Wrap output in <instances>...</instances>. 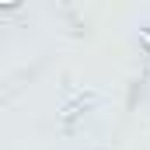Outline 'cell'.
<instances>
[{
    "label": "cell",
    "instance_id": "cell-1",
    "mask_svg": "<svg viewBox=\"0 0 150 150\" xmlns=\"http://www.w3.org/2000/svg\"><path fill=\"white\" fill-rule=\"evenodd\" d=\"M140 42L147 45V52H150V28H140Z\"/></svg>",
    "mask_w": 150,
    "mask_h": 150
}]
</instances>
